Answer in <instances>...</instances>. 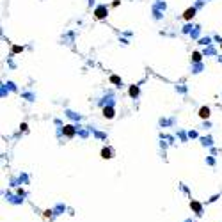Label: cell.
Returning <instances> with one entry per match:
<instances>
[{
	"label": "cell",
	"instance_id": "5b68a950",
	"mask_svg": "<svg viewBox=\"0 0 222 222\" xmlns=\"http://www.w3.org/2000/svg\"><path fill=\"white\" fill-rule=\"evenodd\" d=\"M101 158H103V160H110L112 158V149L110 148H101Z\"/></svg>",
	"mask_w": 222,
	"mask_h": 222
},
{
	"label": "cell",
	"instance_id": "9c48e42d",
	"mask_svg": "<svg viewBox=\"0 0 222 222\" xmlns=\"http://www.w3.org/2000/svg\"><path fill=\"white\" fill-rule=\"evenodd\" d=\"M128 92H130V96H131V98H135V96L139 94V87H137V85H131V87H130V91H128Z\"/></svg>",
	"mask_w": 222,
	"mask_h": 222
},
{
	"label": "cell",
	"instance_id": "9a60e30c",
	"mask_svg": "<svg viewBox=\"0 0 222 222\" xmlns=\"http://www.w3.org/2000/svg\"><path fill=\"white\" fill-rule=\"evenodd\" d=\"M183 222H195V220H194V219H192V217H190V219H185V220H183Z\"/></svg>",
	"mask_w": 222,
	"mask_h": 222
},
{
	"label": "cell",
	"instance_id": "7a4b0ae2",
	"mask_svg": "<svg viewBox=\"0 0 222 222\" xmlns=\"http://www.w3.org/2000/svg\"><path fill=\"white\" fill-rule=\"evenodd\" d=\"M105 16H107V7H105V5L96 7V11H94V18H96V20H103Z\"/></svg>",
	"mask_w": 222,
	"mask_h": 222
},
{
	"label": "cell",
	"instance_id": "30bf717a",
	"mask_svg": "<svg viewBox=\"0 0 222 222\" xmlns=\"http://www.w3.org/2000/svg\"><path fill=\"white\" fill-rule=\"evenodd\" d=\"M110 82H112V84H116V85H121V78H119V77H116V75H112V77H110Z\"/></svg>",
	"mask_w": 222,
	"mask_h": 222
},
{
	"label": "cell",
	"instance_id": "7c38bea8",
	"mask_svg": "<svg viewBox=\"0 0 222 222\" xmlns=\"http://www.w3.org/2000/svg\"><path fill=\"white\" fill-rule=\"evenodd\" d=\"M21 52H23V46H18V45L13 46V53H21Z\"/></svg>",
	"mask_w": 222,
	"mask_h": 222
},
{
	"label": "cell",
	"instance_id": "ba28073f",
	"mask_svg": "<svg viewBox=\"0 0 222 222\" xmlns=\"http://www.w3.org/2000/svg\"><path fill=\"white\" fill-rule=\"evenodd\" d=\"M103 116H105L107 119H112V117H114V109H112V107H105V109H103Z\"/></svg>",
	"mask_w": 222,
	"mask_h": 222
},
{
	"label": "cell",
	"instance_id": "5bb4252c",
	"mask_svg": "<svg viewBox=\"0 0 222 222\" xmlns=\"http://www.w3.org/2000/svg\"><path fill=\"white\" fill-rule=\"evenodd\" d=\"M18 195H21V197H25L27 194H25V190H23V188H18Z\"/></svg>",
	"mask_w": 222,
	"mask_h": 222
},
{
	"label": "cell",
	"instance_id": "8992f818",
	"mask_svg": "<svg viewBox=\"0 0 222 222\" xmlns=\"http://www.w3.org/2000/svg\"><path fill=\"white\" fill-rule=\"evenodd\" d=\"M194 16H195V9H194V7H188V9L183 13V18H185V20H192Z\"/></svg>",
	"mask_w": 222,
	"mask_h": 222
},
{
	"label": "cell",
	"instance_id": "52a82bcc",
	"mask_svg": "<svg viewBox=\"0 0 222 222\" xmlns=\"http://www.w3.org/2000/svg\"><path fill=\"white\" fill-rule=\"evenodd\" d=\"M199 117H201V119H208V117H210V109H208V107H201V109H199Z\"/></svg>",
	"mask_w": 222,
	"mask_h": 222
},
{
	"label": "cell",
	"instance_id": "4fadbf2b",
	"mask_svg": "<svg viewBox=\"0 0 222 222\" xmlns=\"http://www.w3.org/2000/svg\"><path fill=\"white\" fill-rule=\"evenodd\" d=\"M219 197H220L219 194H215V195H212V197H210V199L206 201V204H210V202H215V201H217V199H219Z\"/></svg>",
	"mask_w": 222,
	"mask_h": 222
},
{
	"label": "cell",
	"instance_id": "6da1fadb",
	"mask_svg": "<svg viewBox=\"0 0 222 222\" xmlns=\"http://www.w3.org/2000/svg\"><path fill=\"white\" fill-rule=\"evenodd\" d=\"M188 206H190L192 213H195V217H202V215H204V204H202L201 201H197V199H190Z\"/></svg>",
	"mask_w": 222,
	"mask_h": 222
},
{
	"label": "cell",
	"instance_id": "3957f363",
	"mask_svg": "<svg viewBox=\"0 0 222 222\" xmlns=\"http://www.w3.org/2000/svg\"><path fill=\"white\" fill-rule=\"evenodd\" d=\"M62 133L68 137V139H71V137H75V133H77V130H75V126L73 124H66L64 128H62Z\"/></svg>",
	"mask_w": 222,
	"mask_h": 222
},
{
	"label": "cell",
	"instance_id": "8fae6325",
	"mask_svg": "<svg viewBox=\"0 0 222 222\" xmlns=\"http://www.w3.org/2000/svg\"><path fill=\"white\" fill-rule=\"evenodd\" d=\"M192 59H194V62H199L201 61V53H199V52H194V53H192Z\"/></svg>",
	"mask_w": 222,
	"mask_h": 222
},
{
	"label": "cell",
	"instance_id": "277c9868",
	"mask_svg": "<svg viewBox=\"0 0 222 222\" xmlns=\"http://www.w3.org/2000/svg\"><path fill=\"white\" fill-rule=\"evenodd\" d=\"M64 212H66V204H62V202L55 204V208H53V219H55V217H59V215H62Z\"/></svg>",
	"mask_w": 222,
	"mask_h": 222
}]
</instances>
